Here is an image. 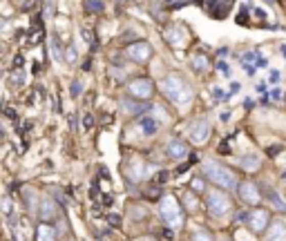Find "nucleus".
Returning a JSON list of instances; mask_svg holds the SVG:
<instances>
[{
  "label": "nucleus",
  "instance_id": "nucleus-1",
  "mask_svg": "<svg viewBox=\"0 0 286 241\" xmlns=\"http://www.w3.org/2000/svg\"><path fill=\"white\" fill-rule=\"evenodd\" d=\"M202 172L212 185H217V188L224 190V192H228V190H237V185H239V179H237L235 172L230 170L228 165L219 163V161H215V159L204 161Z\"/></svg>",
  "mask_w": 286,
  "mask_h": 241
},
{
  "label": "nucleus",
  "instance_id": "nucleus-2",
  "mask_svg": "<svg viewBox=\"0 0 286 241\" xmlns=\"http://www.w3.org/2000/svg\"><path fill=\"white\" fill-rule=\"evenodd\" d=\"M161 92H163V96L174 105H186V103H190V98H192L190 85L186 83L181 74H168L161 83Z\"/></svg>",
  "mask_w": 286,
  "mask_h": 241
},
{
  "label": "nucleus",
  "instance_id": "nucleus-3",
  "mask_svg": "<svg viewBox=\"0 0 286 241\" xmlns=\"http://www.w3.org/2000/svg\"><path fill=\"white\" fill-rule=\"evenodd\" d=\"M159 217L163 221V226L170 230H179L184 226V208L177 201V196L172 194H163L159 199Z\"/></svg>",
  "mask_w": 286,
  "mask_h": 241
},
{
  "label": "nucleus",
  "instance_id": "nucleus-4",
  "mask_svg": "<svg viewBox=\"0 0 286 241\" xmlns=\"http://www.w3.org/2000/svg\"><path fill=\"white\" fill-rule=\"evenodd\" d=\"M206 210H208L210 217L222 219L233 210V199L219 188H212L206 192Z\"/></svg>",
  "mask_w": 286,
  "mask_h": 241
},
{
  "label": "nucleus",
  "instance_id": "nucleus-5",
  "mask_svg": "<svg viewBox=\"0 0 286 241\" xmlns=\"http://www.w3.org/2000/svg\"><path fill=\"white\" fill-rule=\"evenodd\" d=\"M246 226L251 228L255 234L266 232V228L271 226V212L266 208H253L246 217Z\"/></svg>",
  "mask_w": 286,
  "mask_h": 241
},
{
  "label": "nucleus",
  "instance_id": "nucleus-6",
  "mask_svg": "<svg viewBox=\"0 0 286 241\" xmlns=\"http://www.w3.org/2000/svg\"><path fill=\"white\" fill-rule=\"evenodd\" d=\"M155 92V85H152L150 78H135L130 85H127V94L137 101H148Z\"/></svg>",
  "mask_w": 286,
  "mask_h": 241
},
{
  "label": "nucleus",
  "instance_id": "nucleus-7",
  "mask_svg": "<svg viewBox=\"0 0 286 241\" xmlns=\"http://www.w3.org/2000/svg\"><path fill=\"white\" fill-rule=\"evenodd\" d=\"M237 192H239L241 201L246 206H257V203H261V190L255 181H241L237 185Z\"/></svg>",
  "mask_w": 286,
  "mask_h": 241
},
{
  "label": "nucleus",
  "instance_id": "nucleus-8",
  "mask_svg": "<svg viewBox=\"0 0 286 241\" xmlns=\"http://www.w3.org/2000/svg\"><path fill=\"white\" fill-rule=\"evenodd\" d=\"M208 137H210V123L206 119H197L190 123V127H188V139H190L192 143L202 145L208 141Z\"/></svg>",
  "mask_w": 286,
  "mask_h": 241
},
{
  "label": "nucleus",
  "instance_id": "nucleus-9",
  "mask_svg": "<svg viewBox=\"0 0 286 241\" xmlns=\"http://www.w3.org/2000/svg\"><path fill=\"white\" fill-rule=\"evenodd\" d=\"M125 54H127V58L135 60V63H145V60H150V56H152V47H150V42L139 40L135 45L127 47Z\"/></svg>",
  "mask_w": 286,
  "mask_h": 241
},
{
  "label": "nucleus",
  "instance_id": "nucleus-10",
  "mask_svg": "<svg viewBox=\"0 0 286 241\" xmlns=\"http://www.w3.org/2000/svg\"><path fill=\"white\" fill-rule=\"evenodd\" d=\"M166 154H168V159H172V161H181L190 154V147H188L186 141L172 139V141H168V145H166Z\"/></svg>",
  "mask_w": 286,
  "mask_h": 241
},
{
  "label": "nucleus",
  "instance_id": "nucleus-11",
  "mask_svg": "<svg viewBox=\"0 0 286 241\" xmlns=\"http://www.w3.org/2000/svg\"><path fill=\"white\" fill-rule=\"evenodd\" d=\"M264 241H286V224L284 221H271V226L266 228Z\"/></svg>",
  "mask_w": 286,
  "mask_h": 241
},
{
  "label": "nucleus",
  "instance_id": "nucleus-12",
  "mask_svg": "<svg viewBox=\"0 0 286 241\" xmlns=\"http://www.w3.org/2000/svg\"><path fill=\"white\" fill-rule=\"evenodd\" d=\"M38 217L40 221H54L58 217V208H56V201H52V199H42L40 203V208H38Z\"/></svg>",
  "mask_w": 286,
  "mask_h": 241
},
{
  "label": "nucleus",
  "instance_id": "nucleus-13",
  "mask_svg": "<svg viewBox=\"0 0 286 241\" xmlns=\"http://www.w3.org/2000/svg\"><path fill=\"white\" fill-rule=\"evenodd\" d=\"M139 127H141V132L145 134V137H152V134L159 132V121L150 114H143L141 119H139Z\"/></svg>",
  "mask_w": 286,
  "mask_h": 241
},
{
  "label": "nucleus",
  "instance_id": "nucleus-14",
  "mask_svg": "<svg viewBox=\"0 0 286 241\" xmlns=\"http://www.w3.org/2000/svg\"><path fill=\"white\" fill-rule=\"evenodd\" d=\"M56 228L50 224H38L36 228V241H56Z\"/></svg>",
  "mask_w": 286,
  "mask_h": 241
},
{
  "label": "nucleus",
  "instance_id": "nucleus-15",
  "mask_svg": "<svg viewBox=\"0 0 286 241\" xmlns=\"http://www.w3.org/2000/svg\"><path fill=\"white\" fill-rule=\"evenodd\" d=\"M123 172H127V177H132L135 181H141V179H145L150 174V170H148L145 163H135V165H130V168H123Z\"/></svg>",
  "mask_w": 286,
  "mask_h": 241
},
{
  "label": "nucleus",
  "instance_id": "nucleus-16",
  "mask_svg": "<svg viewBox=\"0 0 286 241\" xmlns=\"http://www.w3.org/2000/svg\"><path fill=\"white\" fill-rule=\"evenodd\" d=\"M239 165H241V168H244L246 172H255V170H259L261 161H259L257 154H246V157L239 159Z\"/></svg>",
  "mask_w": 286,
  "mask_h": 241
},
{
  "label": "nucleus",
  "instance_id": "nucleus-17",
  "mask_svg": "<svg viewBox=\"0 0 286 241\" xmlns=\"http://www.w3.org/2000/svg\"><path fill=\"white\" fill-rule=\"evenodd\" d=\"M266 199L271 201V206L275 208V210H279V212H286V201L282 199V194H277L273 188L266 190Z\"/></svg>",
  "mask_w": 286,
  "mask_h": 241
},
{
  "label": "nucleus",
  "instance_id": "nucleus-18",
  "mask_svg": "<svg viewBox=\"0 0 286 241\" xmlns=\"http://www.w3.org/2000/svg\"><path fill=\"white\" fill-rule=\"evenodd\" d=\"M123 112L127 116H139V114H145V105L141 103H132V101H123Z\"/></svg>",
  "mask_w": 286,
  "mask_h": 241
},
{
  "label": "nucleus",
  "instance_id": "nucleus-19",
  "mask_svg": "<svg viewBox=\"0 0 286 241\" xmlns=\"http://www.w3.org/2000/svg\"><path fill=\"white\" fill-rule=\"evenodd\" d=\"M166 38L170 45H181L186 38V34H184V29H179V27H170L168 32H166Z\"/></svg>",
  "mask_w": 286,
  "mask_h": 241
},
{
  "label": "nucleus",
  "instance_id": "nucleus-20",
  "mask_svg": "<svg viewBox=\"0 0 286 241\" xmlns=\"http://www.w3.org/2000/svg\"><path fill=\"white\" fill-rule=\"evenodd\" d=\"M184 210H186V212H197V210H199V199L194 196L192 190L184 194Z\"/></svg>",
  "mask_w": 286,
  "mask_h": 241
},
{
  "label": "nucleus",
  "instance_id": "nucleus-21",
  "mask_svg": "<svg viewBox=\"0 0 286 241\" xmlns=\"http://www.w3.org/2000/svg\"><path fill=\"white\" fill-rule=\"evenodd\" d=\"M190 241H215V234H212L210 230H206V228H202V230H194Z\"/></svg>",
  "mask_w": 286,
  "mask_h": 241
},
{
  "label": "nucleus",
  "instance_id": "nucleus-22",
  "mask_svg": "<svg viewBox=\"0 0 286 241\" xmlns=\"http://www.w3.org/2000/svg\"><path fill=\"white\" fill-rule=\"evenodd\" d=\"M85 11H87V14H101L103 3L101 0H85Z\"/></svg>",
  "mask_w": 286,
  "mask_h": 241
},
{
  "label": "nucleus",
  "instance_id": "nucleus-23",
  "mask_svg": "<svg viewBox=\"0 0 286 241\" xmlns=\"http://www.w3.org/2000/svg\"><path fill=\"white\" fill-rule=\"evenodd\" d=\"M190 190H192V192H197V194L206 192V181H204L202 177H194L192 181H190Z\"/></svg>",
  "mask_w": 286,
  "mask_h": 241
},
{
  "label": "nucleus",
  "instance_id": "nucleus-24",
  "mask_svg": "<svg viewBox=\"0 0 286 241\" xmlns=\"http://www.w3.org/2000/svg\"><path fill=\"white\" fill-rule=\"evenodd\" d=\"M192 67H194V70H199V72H204L206 67H208V60H206L204 56H194L192 58Z\"/></svg>",
  "mask_w": 286,
  "mask_h": 241
},
{
  "label": "nucleus",
  "instance_id": "nucleus-25",
  "mask_svg": "<svg viewBox=\"0 0 286 241\" xmlns=\"http://www.w3.org/2000/svg\"><path fill=\"white\" fill-rule=\"evenodd\" d=\"M50 49H52V56H56V60H65V58H63V54H60V49H58V40H56V38L52 40Z\"/></svg>",
  "mask_w": 286,
  "mask_h": 241
},
{
  "label": "nucleus",
  "instance_id": "nucleus-26",
  "mask_svg": "<svg viewBox=\"0 0 286 241\" xmlns=\"http://www.w3.org/2000/svg\"><path fill=\"white\" fill-rule=\"evenodd\" d=\"M65 60H68V63H74L76 60V49L74 47H68V52H65Z\"/></svg>",
  "mask_w": 286,
  "mask_h": 241
},
{
  "label": "nucleus",
  "instance_id": "nucleus-27",
  "mask_svg": "<svg viewBox=\"0 0 286 241\" xmlns=\"http://www.w3.org/2000/svg\"><path fill=\"white\" fill-rule=\"evenodd\" d=\"M107 221H109V226H114V228L121 226V217H119V214H107Z\"/></svg>",
  "mask_w": 286,
  "mask_h": 241
},
{
  "label": "nucleus",
  "instance_id": "nucleus-28",
  "mask_svg": "<svg viewBox=\"0 0 286 241\" xmlns=\"http://www.w3.org/2000/svg\"><path fill=\"white\" fill-rule=\"evenodd\" d=\"M92 125H94V119H92V114H87V116L83 119V127H85V129H90Z\"/></svg>",
  "mask_w": 286,
  "mask_h": 241
},
{
  "label": "nucleus",
  "instance_id": "nucleus-29",
  "mask_svg": "<svg viewBox=\"0 0 286 241\" xmlns=\"http://www.w3.org/2000/svg\"><path fill=\"white\" fill-rule=\"evenodd\" d=\"M0 203H3V210H5V212H11V201L9 199H3V201H0Z\"/></svg>",
  "mask_w": 286,
  "mask_h": 241
},
{
  "label": "nucleus",
  "instance_id": "nucleus-30",
  "mask_svg": "<svg viewBox=\"0 0 286 241\" xmlns=\"http://www.w3.org/2000/svg\"><path fill=\"white\" fill-rule=\"evenodd\" d=\"M78 92H81V83H74L72 85V96H76Z\"/></svg>",
  "mask_w": 286,
  "mask_h": 241
},
{
  "label": "nucleus",
  "instance_id": "nucleus-31",
  "mask_svg": "<svg viewBox=\"0 0 286 241\" xmlns=\"http://www.w3.org/2000/svg\"><path fill=\"white\" fill-rule=\"evenodd\" d=\"M255 65H257V67H266L269 63H266V58H264V56H259V58H257V63H255Z\"/></svg>",
  "mask_w": 286,
  "mask_h": 241
},
{
  "label": "nucleus",
  "instance_id": "nucleus-32",
  "mask_svg": "<svg viewBox=\"0 0 286 241\" xmlns=\"http://www.w3.org/2000/svg\"><path fill=\"white\" fill-rule=\"evenodd\" d=\"M279 76H282V74H279V72H273V74H271V83H277V80H279Z\"/></svg>",
  "mask_w": 286,
  "mask_h": 241
},
{
  "label": "nucleus",
  "instance_id": "nucleus-33",
  "mask_svg": "<svg viewBox=\"0 0 286 241\" xmlns=\"http://www.w3.org/2000/svg\"><path fill=\"white\" fill-rule=\"evenodd\" d=\"M271 96L275 98V101H279V96H282V92H279V90H273V92H271Z\"/></svg>",
  "mask_w": 286,
  "mask_h": 241
},
{
  "label": "nucleus",
  "instance_id": "nucleus-34",
  "mask_svg": "<svg viewBox=\"0 0 286 241\" xmlns=\"http://www.w3.org/2000/svg\"><path fill=\"white\" fill-rule=\"evenodd\" d=\"M70 125H72V129H76V116H72L70 119Z\"/></svg>",
  "mask_w": 286,
  "mask_h": 241
},
{
  "label": "nucleus",
  "instance_id": "nucleus-35",
  "mask_svg": "<svg viewBox=\"0 0 286 241\" xmlns=\"http://www.w3.org/2000/svg\"><path fill=\"white\" fill-rule=\"evenodd\" d=\"M139 241H157V239H152V237H143V239H139Z\"/></svg>",
  "mask_w": 286,
  "mask_h": 241
},
{
  "label": "nucleus",
  "instance_id": "nucleus-36",
  "mask_svg": "<svg viewBox=\"0 0 286 241\" xmlns=\"http://www.w3.org/2000/svg\"><path fill=\"white\" fill-rule=\"evenodd\" d=\"M219 241H233V239H230V237H222V239H219Z\"/></svg>",
  "mask_w": 286,
  "mask_h": 241
},
{
  "label": "nucleus",
  "instance_id": "nucleus-37",
  "mask_svg": "<svg viewBox=\"0 0 286 241\" xmlns=\"http://www.w3.org/2000/svg\"><path fill=\"white\" fill-rule=\"evenodd\" d=\"M264 3H273V0H264Z\"/></svg>",
  "mask_w": 286,
  "mask_h": 241
}]
</instances>
